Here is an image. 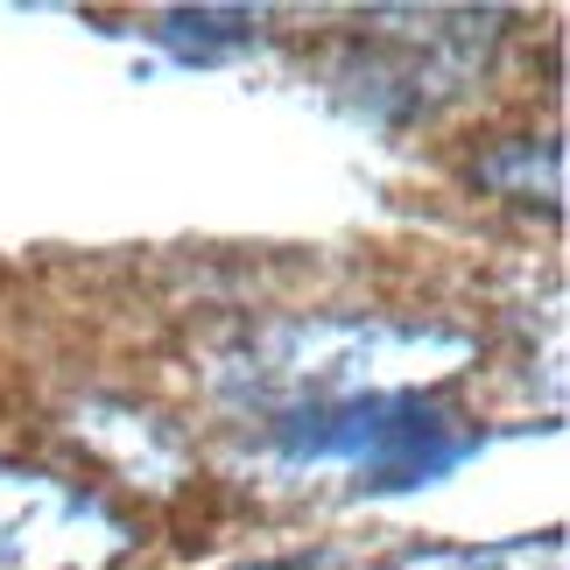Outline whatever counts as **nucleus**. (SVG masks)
<instances>
[{
	"label": "nucleus",
	"mask_w": 570,
	"mask_h": 570,
	"mask_svg": "<svg viewBox=\"0 0 570 570\" xmlns=\"http://www.w3.org/2000/svg\"><path fill=\"white\" fill-rule=\"evenodd\" d=\"M247 570H317L311 557H289V563H247Z\"/></svg>",
	"instance_id": "4"
},
{
	"label": "nucleus",
	"mask_w": 570,
	"mask_h": 570,
	"mask_svg": "<svg viewBox=\"0 0 570 570\" xmlns=\"http://www.w3.org/2000/svg\"><path fill=\"white\" fill-rule=\"evenodd\" d=\"M135 550V529L99 493L57 472L0 465V570H106Z\"/></svg>",
	"instance_id": "2"
},
{
	"label": "nucleus",
	"mask_w": 570,
	"mask_h": 570,
	"mask_svg": "<svg viewBox=\"0 0 570 570\" xmlns=\"http://www.w3.org/2000/svg\"><path fill=\"white\" fill-rule=\"evenodd\" d=\"M472 353L465 332L444 324H387V317H317V324H275L247 353V387L296 409H345V402H387L415 381L451 374Z\"/></svg>",
	"instance_id": "1"
},
{
	"label": "nucleus",
	"mask_w": 570,
	"mask_h": 570,
	"mask_svg": "<svg viewBox=\"0 0 570 570\" xmlns=\"http://www.w3.org/2000/svg\"><path fill=\"white\" fill-rule=\"evenodd\" d=\"M529 563V550H465V557H415V563H402V570H521Z\"/></svg>",
	"instance_id": "3"
}]
</instances>
